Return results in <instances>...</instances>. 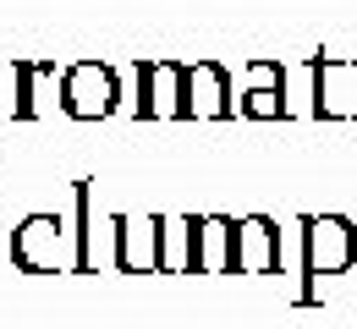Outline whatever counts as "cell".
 I'll return each mask as SVG.
<instances>
[{
  "instance_id": "1",
  "label": "cell",
  "mask_w": 357,
  "mask_h": 329,
  "mask_svg": "<svg viewBox=\"0 0 357 329\" xmlns=\"http://www.w3.org/2000/svg\"><path fill=\"white\" fill-rule=\"evenodd\" d=\"M11 264L22 275H61V269H72L77 264V241L66 231V220L50 214V209L22 214L17 231H11Z\"/></svg>"
},
{
  "instance_id": "9",
  "label": "cell",
  "mask_w": 357,
  "mask_h": 329,
  "mask_svg": "<svg viewBox=\"0 0 357 329\" xmlns=\"http://www.w3.org/2000/svg\"><path fill=\"white\" fill-rule=\"evenodd\" d=\"M116 225V269L160 275V214H110Z\"/></svg>"
},
{
  "instance_id": "12",
  "label": "cell",
  "mask_w": 357,
  "mask_h": 329,
  "mask_svg": "<svg viewBox=\"0 0 357 329\" xmlns=\"http://www.w3.org/2000/svg\"><path fill=\"white\" fill-rule=\"evenodd\" d=\"M231 231L225 214H192V275H231Z\"/></svg>"
},
{
  "instance_id": "4",
  "label": "cell",
  "mask_w": 357,
  "mask_h": 329,
  "mask_svg": "<svg viewBox=\"0 0 357 329\" xmlns=\"http://www.w3.org/2000/svg\"><path fill=\"white\" fill-rule=\"evenodd\" d=\"M352 258H357L352 220H341V214H308L303 220V275H308V285L297 296L313 302L319 296V275H341V269H352Z\"/></svg>"
},
{
  "instance_id": "7",
  "label": "cell",
  "mask_w": 357,
  "mask_h": 329,
  "mask_svg": "<svg viewBox=\"0 0 357 329\" xmlns=\"http://www.w3.org/2000/svg\"><path fill=\"white\" fill-rule=\"evenodd\" d=\"M11 115L17 121H39L50 110V99H55V110H61V66L55 61H39V55H17L11 61Z\"/></svg>"
},
{
  "instance_id": "2",
  "label": "cell",
  "mask_w": 357,
  "mask_h": 329,
  "mask_svg": "<svg viewBox=\"0 0 357 329\" xmlns=\"http://www.w3.org/2000/svg\"><path fill=\"white\" fill-rule=\"evenodd\" d=\"M121 110V72L110 61H66L61 66V115L72 121H105Z\"/></svg>"
},
{
  "instance_id": "6",
  "label": "cell",
  "mask_w": 357,
  "mask_h": 329,
  "mask_svg": "<svg viewBox=\"0 0 357 329\" xmlns=\"http://www.w3.org/2000/svg\"><path fill=\"white\" fill-rule=\"evenodd\" d=\"M236 99H231V66L215 55L187 61V121H231Z\"/></svg>"
},
{
  "instance_id": "5",
  "label": "cell",
  "mask_w": 357,
  "mask_h": 329,
  "mask_svg": "<svg viewBox=\"0 0 357 329\" xmlns=\"http://www.w3.org/2000/svg\"><path fill=\"white\" fill-rule=\"evenodd\" d=\"M236 115H242V121H280V115H291V104H286V66H280V61L253 55V61L242 66Z\"/></svg>"
},
{
  "instance_id": "13",
  "label": "cell",
  "mask_w": 357,
  "mask_h": 329,
  "mask_svg": "<svg viewBox=\"0 0 357 329\" xmlns=\"http://www.w3.org/2000/svg\"><path fill=\"white\" fill-rule=\"evenodd\" d=\"M192 269V214L165 220L160 214V275H187Z\"/></svg>"
},
{
  "instance_id": "10",
  "label": "cell",
  "mask_w": 357,
  "mask_h": 329,
  "mask_svg": "<svg viewBox=\"0 0 357 329\" xmlns=\"http://www.w3.org/2000/svg\"><path fill=\"white\" fill-rule=\"evenodd\" d=\"M313 115L324 121L357 115V61H341V55L313 61Z\"/></svg>"
},
{
  "instance_id": "11",
  "label": "cell",
  "mask_w": 357,
  "mask_h": 329,
  "mask_svg": "<svg viewBox=\"0 0 357 329\" xmlns=\"http://www.w3.org/2000/svg\"><path fill=\"white\" fill-rule=\"evenodd\" d=\"M72 241H77V275H99L105 264L116 269V225H105L99 231V220H93V182H77V231H72Z\"/></svg>"
},
{
  "instance_id": "3",
  "label": "cell",
  "mask_w": 357,
  "mask_h": 329,
  "mask_svg": "<svg viewBox=\"0 0 357 329\" xmlns=\"http://www.w3.org/2000/svg\"><path fill=\"white\" fill-rule=\"evenodd\" d=\"M132 115L137 121H187V61L137 55L132 61Z\"/></svg>"
},
{
  "instance_id": "8",
  "label": "cell",
  "mask_w": 357,
  "mask_h": 329,
  "mask_svg": "<svg viewBox=\"0 0 357 329\" xmlns=\"http://www.w3.org/2000/svg\"><path fill=\"white\" fill-rule=\"evenodd\" d=\"M280 269V225L269 214H242L231 231V275H275Z\"/></svg>"
}]
</instances>
